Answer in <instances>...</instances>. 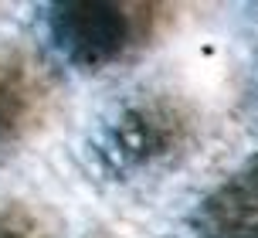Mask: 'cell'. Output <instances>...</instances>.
I'll list each match as a JSON object with an SVG mask.
<instances>
[{
    "instance_id": "277c9868",
    "label": "cell",
    "mask_w": 258,
    "mask_h": 238,
    "mask_svg": "<svg viewBox=\"0 0 258 238\" xmlns=\"http://www.w3.org/2000/svg\"><path fill=\"white\" fill-rule=\"evenodd\" d=\"M201 211L218 225H241L258 214V153L248 157L224 184L207 194Z\"/></svg>"
},
{
    "instance_id": "6da1fadb",
    "label": "cell",
    "mask_w": 258,
    "mask_h": 238,
    "mask_svg": "<svg viewBox=\"0 0 258 238\" xmlns=\"http://www.w3.org/2000/svg\"><path fill=\"white\" fill-rule=\"evenodd\" d=\"M51 34L75 65H112L140 48L156 27L150 4H58L48 14Z\"/></svg>"
},
{
    "instance_id": "5b68a950",
    "label": "cell",
    "mask_w": 258,
    "mask_h": 238,
    "mask_svg": "<svg viewBox=\"0 0 258 238\" xmlns=\"http://www.w3.org/2000/svg\"><path fill=\"white\" fill-rule=\"evenodd\" d=\"M0 238H41V231L24 211H0Z\"/></svg>"
},
{
    "instance_id": "7a4b0ae2",
    "label": "cell",
    "mask_w": 258,
    "mask_h": 238,
    "mask_svg": "<svg viewBox=\"0 0 258 238\" xmlns=\"http://www.w3.org/2000/svg\"><path fill=\"white\" fill-rule=\"evenodd\" d=\"M194 136V112L170 95H150L119 112L105 130L102 157L119 170H150L177 157Z\"/></svg>"
},
{
    "instance_id": "3957f363",
    "label": "cell",
    "mask_w": 258,
    "mask_h": 238,
    "mask_svg": "<svg viewBox=\"0 0 258 238\" xmlns=\"http://www.w3.org/2000/svg\"><path fill=\"white\" fill-rule=\"evenodd\" d=\"M48 79L27 51H0V143L17 140L44 112Z\"/></svg>"
},
{
    "instance_id": "8992f818",
    "label": "cell",
    "mask_w": 258,
    "mask_h": 238,
    "mask_svg": "<svg viewBox=\"0 0 258 238\" xmlns=\"http://www.w3.org/2000/svg\"><path fill=\"white\" fill-rule=\"evenodd\" d=\"M238 238H258V225H248V228H241V235Z\"/></svg>"
}]
</instances>
